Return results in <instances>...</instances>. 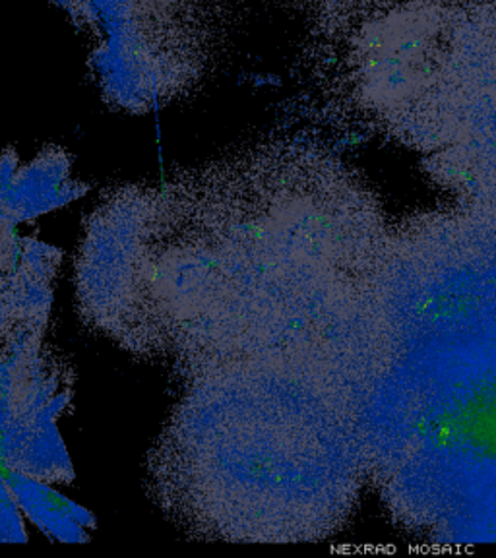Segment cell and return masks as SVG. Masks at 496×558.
I'll list each match as a JSON object with an SVG mask.
<instances>
[{"label":"cell","instance_id":"6da1fadb","mask_svg":"<svg viewBox=\"0 0 496 558\" xmlns=\"http://www.w3.org/2000/svg\"><path fill=\"white\" fill-rule=\"evenodd\" d=\"M291 156L243 146L161 183L124 184L84 226L80 318L171 378L146 485L192 539H288L301 512Z\"/></svg>","mask_w":496,"mask_h":558},{"label":"cell","instance_id":"7a4b0ae2","mask_svg":"<svg viewBox=\"0 0 496 558\" xmlns=\"http://www.w3.org/2000/svg\"><path fill=\"white\" fill-rule=\"evenodd\" d=\"M74 396V373L45 338L0 348V463L45 483H70L74 470L59 433Z\"/></svg>","mask_w":496,"mask_h":558},{"label":"cell","instance_id":"3957f363","mask_svg":"<svg viewBox=\"0 0 496 558\" xmlns=\"http://www.w3.org/2000/svg\"><path fill=\"white\" fill-rule=\"evenodd\" d=\"M413 442L431 465L496 500V365L458 366L419 405Z\"/></svg>","mask_w":496,"mask_h":558},{"label":"cell","instance_id":"277c9868","mask_svg":"<svg viewBox=\"0 0 496 558\" xmlns=\"http://www.w3.org/2000/svg\"><path fill=\"white\" fill-rule=\"evenodd\" d=\"M62 251L0 223V348L45 338Z\"/></svg>","mask_w":496,"mask_h":558},{"label":"cell","instance_id":"5b68a950","mask_svg":"<svg viewBox=\"0 0 496 558\" xmlns=\"http://www.w3.org/2000/svg\"><path fill=\"white\" fill-rule=\"evenodd\" d=\"M9 483L22 514L51 539L84 543L96 527V518L86 508L59 495L51 483L9 471Z\"/></svg>","mask_w":496,"mask_h":558},{"label":"cell","instance_id":"8992f818","mask_svg":"<svg viewBox=\"0 0 496 558\" xmlns=\"http://www.w3.org/2000/svg\"><path fill=\"white\" fill-rule=\"evenodd\" d=\"M26 515L22 514L9 477L0 475V543H26Z\"/></svg>","mask_w":496,"mask_h":558},{"label":"cell","instance_id":"52a82bcc","mask_svg":"<svg viewBox=\"0 0 496 558\" xmlns=\"http://www.w3.org/2000/svg\"><path fill=\"white\" fill-rule=\"evenodd\" d=\"M481 525H483V530H487L488 541H496V500L493 505L487 506V510H483Z\"/></svg>","mask_w":496,"mask_h":558}]
</instances>
